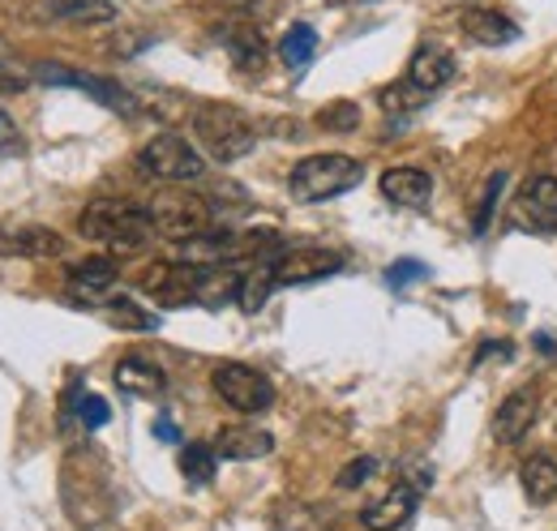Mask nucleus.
Here are the masks:
<instances>
[{
	"instance_id": "c85d7f7f",
	"label": "nucleus",
	"mask_w": 557,
	"mask_h": 531,
	"mask_svg": "<svg viewBox=\"0 0 557 531\" xmlns=\"http://www.w3.org/2000/svg\"><path fill=\"white\" fill-rule=\"evenodd\" d=\"M420 103H424V90H417L408 77H404V86L382 90V108H386V112H417Z\"/></svg>"
},
{
	"instance_id": "4be33fe9",
	"label": "nucleus",
	"mask_w": 557,
	"mask_h": 531,
	"mask_svg": "<svg viewBox=\"0 0 557 531\" xmlns=\"http://www.w3.org/2000/svg\"><path fill=\"white\" fill-rule=\"evenodd\" d=\"M116 283V262L112 258H86L70 270V287L77 296H99Z\"/></svg>"
},
{
	"instance_id": "6e6552de",
	"label": "nucleus",
	"mask_w": 557,
	"mask_h": 531,
	"mask_svg": "<svg viewBox=\"0 0 557 531\" xmlns=\"http://www.w3.org/2000/svg\"><path fill=\"white\" fill-rule=\"evenodd\" d=\"M35 77L48 82V86L86 90L90 99H99L103 108H112V112H121V116H134V112H138V99H134L125 86L108 82V77H95V73H82V69H70V65H35Z\"/></svg>"
},
{
	"instance_id": "a878e982",
	"label": "nucleus",
	"mask_w": 557,
	"mask_h": 531,
	"mask_svg": "<svg viewBox=\"0 0 557 531\" xmlns=\"http://www.w3.org/2000/svg\"><path fill=\"white\" fill-rule=\"evenodd\" d=\"M214 467H219L214 446H202V442L181 446V471H185L189 484H210V480H214Z\"/></svg>"
},
{
	"instance_id": "2f4dec72",
	"label": "nucleus",
	"mask_w": 557,
	"mask_h": 531,
	"mask_svg": "<svg viewBox=\"0 0 557 531\" xmlns=\"http://www.w3.org/2000/svg\"><path fill=\"white\" fill-rule=\"evenodd\" d=\"M77 416H82V424H86V429H103V424L112 420L108 398H99V395H82V403H77Z\"/></svg>"
},
{
	"instance_id": "7ed1b4c3",
	"label": "nucleus",
	"mask_w": 557,
	"mask_h": 531,
	"mask_svg": "<svg viewBox=\"0 0 557 531\" xmlns=\"http://www.w3.org/2000/svg\"><path fill=\"white\" fill-rule=\"evenodd\" d=\"M364 168L351 155H309L292 168V194L300 201H331L360 185Z\"/></svg>"
},
{
	"instance_id": "20e7f679",
	"label": "nucleus",
	"mask_w": 557,
	"mask_h": 531,
	"mask_svg": "<svg viewBox=\"0 0 557 531\" xmlns=\"http://www.w3.org/2000/svg\"><path fill=\"white\" fill-rule=\"evenodd\" d=\"M138 168L154 181H168V185H189V181H202L207 172V159L202 150L181 137V133H159L150 137L138 150Z\"/></svg>"
},
{
	"instance_id": "f3484780",
	"label": "nucleus",
	"mask_w": 557,
	"mask_h": 531,
	"mask_svg": "<svg viewBox=\"0 0 557 531\" xmlns=\"http://www.w3.org/2000/svg\"><path fill=\"white\" fill-rule=\"evenodd\" d=\"M382 198L417 210L433 198V176L420 168H391V172H382Z\"/></svg>"
},
{
	"instance_id": "aec40b11",
	"label": "nucleus",
	"mask_w": 557,
	"mask_h": 531,
	"mask_svg": "<svg viewBox=\"0 0 557 531\" xmlns=\"http://www.w3.org/2000/svg\"><path fill=\"white\" fill-rule=\"evenodd\" d=\"M219 39H223L227 57H232L240 69L253 73V69L267 65V39H262L253 26H227V30H219Z\"/></svg>"
},
{
	"instance_id": "c9c22d12",
	"label": "nucleus",
	"mask_w": 557,
	"mask_h": 531,
	"mask_svg": "<svg viewBox=\"0 0 557 531\" xmlns=\"http://www.w3.org/2000/svg\"><path fill=\"white\" fill-rule=\"evenodd\" d=\"M0 61H9V52H4V44H0Z\"/></svg>"
},
{
	"instance_id": "39448f33",
	"label": "nucleus",
	"mask_w": 557,
	"mask_h": 531,
	"mask_svg": "<svg viewBox=\"0 0 557 531\" xmlns=\"http://www.w3.org/2000/svg\"><path fill=\"white\" fill-rule=\"evenodd\" d=\"M210 386L219 391V398L236 411H267L275 403V386L267 373H258L253 365H240V360H227V365H214L210 373Z\"/></svg>"
},
{
	"instance_id": "cd10ccee",
	"label": "nucleus",
	"mask_w": 557,
	"mask_h": 531,
	"mask_svg": "<svg viewBox=\"0 0 557 531\" xmlns=\"http://www.w3.org/2000/svg\"><path fill=\"white\" fill-rule=\"evenodd\" d=\"M318 125L331 133H351L356 125H360V108L348 103V99H339V103H331V108L318 112Z\"/></svg>"
},
{
	"instance_id": "423d86ee",
	"label": "nucleus",
	"mask_w": 557,
	"mask_h": 531,
	"mask_svg": "<svg viewBox=\"0 0 557 531\" xmlns=\"http://www.w3.org/2000/svg\"><path fill=\"white\" fill-rule=\"evenodd\" d=\"M146 210H150V219H154V232L168 236V240H176V245L210 227L207 198H194V194H185V189H168V194H159Z\"/></svg>"
},
{
	"instance_id": "6ab92c4d",
	"label": "nucleus",
	"mask_w": 557,
	"mask_h": 531,
	"mask_svg": "<svg viewBox=\"0 0 557 531\" xmlns=\"http://www.w3.org/2000/svg\"><path fill=\"white\" fill-rule=\"evenodd\" d=\"M519 480H523V493L536 506H549L557 497V459L554 455H528L519 467Z\"/></svg>"
},
{
	"instance_id": "f03ea898",
	"label": "nucleus",
	"mask_w": 557,
	"mask_h": 531,
	"mask_svg": "<svg viewBox=\"0 0 557 531\" xmlns=\"http://www.w3.org/2000/svg\"><path fill=\"white\" fill-rule=\"evenodd\" d=\"M194 137H198V146L207 150L210 159H219V163H236V159H245L258 146L253 121L240 108H227V103H202L194 112Z\"/></svg>"
},
{
	"instance_id": "412c9836",
	"label": "nucleus",
	"mask_w": 557,
	"mask_h": 531,
	"mask_svg": "<svg viewBox=\"0 0 557 531\" xmlns=\"http://www.w3.org/2000/svg\"><path fill=\"white\" fill-rule=\"evenodd\" d=\"M236 296H240V274L232 266H202V274H198V305L219 309V305H227Z\"/></svg>"
},
{
	"instance_id": "f257e3e1",
	"label": "nucleus",
	"mask_w": 557,
	"mask_h": 531,
	"mask_svg": "<svg viewBox=\"0 0 557 531\" xmlns=\"http://www.w3.org/2000/svg\"><path fill=\"white\" fill-rule=\"evenodd\" d=\"M77 232L95 245H108L112 254H141L159 232H154V219L146 206H134V201H112L99 198L90 201L77 219Z\"/></svg>"
},
{
	"instance_id": "4468645a",
	"label": "nucleus",
	"mask_w": 557,
	"mask_h": 531,
	"mask_svg": "<svg viewBox=\"0 0 557 531\" xmlns=\"http://www.w3.org/2000/svg\"><path fill=\"white\" fill-rule=\"evenodd\" d=\"M455 52L450 48H442V44H420L417 57L408 61V82L424 90V95H433V90H442L450 77H455Z\"/></svg>"
},
{
	"instance_id": "a211bd4d",
	"label": "nucleus",
	"mask_w": 557,
	"mask_h": 531,
	"mask_svg": "<svg viewBox=\"0 0 557 531\" xmlns=\"http://www.w3.org/2000/svg\"><path fill=\"white\" fill-rule=\"evenodd\" d=\"M116 386L125 391V395H138V398H154L163 395V369H154L150 360H141V356H125L121 365H116Z\"/></svg>"
},
{
	"instance_id": "7c9ffc66",
	"label": "nucleus",
	"mask_w": 557,
	"mask_h": 531,
	"mask_svg": "<svg viewBox=\"0 0 557 531\" xmlns=\"http://www.w3.org/2000/svg\"><path fill=\"white\" fill-rule=\"evenodd\" d=\"M429 270H424V262H417V258H404V262H391L386 266V283L399 292V287H408V283H417V279H424Z\"/></svg>"
},
{
	"instance_id": "f8f14e48",
	"label": "nucleus",
	"mask_w": 557,
	"mask_h": 531,
	"mask_svg": "<svg viewBox=\"0 0 557 531\" xmlns=\"http://www.w3.org/2000/svg\"><path fill=\"white\" fill-rule=\"evenodd\" d=\"M412 515H417V489L412 484H391L377 502H369L364 510H360V523L369 531H399L412 523Z\"/></svg>"
},
{
	"instance_id": "72a5a7b5",
	"label": "nucleus",
	"mask_w": 557,
	"mask_h": 531,
	"mask_svg": "<svg viewBox=\"0 0 557 531\" xmlns=\"http://www.w3.org/2000/svg\"><path fill=\"white\" fill-rule=\"evenodd\" d=\"M17 146H22V129L13 125L9 112H0V155H9V150H17Z\"/></svg>"
},
{
	"instance_id": "f704fd0d",
	"label": "nucleus",
	"mask_w": 557,
	"mask_h": 531,
	"mask_svg": "<svg viewBox=\"0 0 557 531\" xmlns=\"http://www.w3.org/2000/svg\"><path fill=\"white\" fill-rule=\"evenodd\" d=\"M154 437H159V442H181V429H176L172 420H154Z\"/></svg>"
},
{
	"instance_id": "9b49d317",
	"label": "nucleus",
	"mask_w": 557,
	"mask_h": 531,
	"mask_svg": "<svg viewBox=\"0 0 557 531\" xmlns=\"http://www.w3.org/2000/svg\"><path fill=\"white\" fill-rule=\"evenodd\" d=\"M0 254L9 258H61L65 254V240L52 232V227H39V223H0Z\"/></svg>"
},
{
	"instance_id": "ddd939ff",
	"label": "nucleus",
	"mask_w": 557,
	"mask_h": 531,
	"mask_svg": "<svg viewBox=\"0 0 557 531\" xmlns=\"http://www.w3.org/2000/svg\"><path fill=\"white\" fill-rule=\"evenodd\" d=\"M536 416H541V391H536V386H519L515 395L502 398V407H497V416H493L497 442H523V437L532 433Z\"/></svg>"
},
{
	"instance_id": "dca6fc26",
	"label": "nucleus",
	"mask_w": 557,
	"mask_h": 531,
	"mask_svg": "<svg viewBox=\"0 0 557 531\" xmlns=\"http://www.w3.org/2000/svg\"><path fill=\"white\" fill-rule=\"evenodd\" d=\"M459 26H463V35L472 39V44H481V48H502V44H515L519 39V26L510 22V17H502L497 9H463V17H459Z\"/></svg>"
},
{
	"instance_id": "bb28decb",
	"label": "nucleus",
	"mask_w": 557,
	"mask_h": 531,
	"mask_svg": "<svg viewBox=\"0 0 557 531\" xmlns=\"http://www.w3.org/2000/svg\"><path fill=\"white\" fill-rule=\"evenodd\" d=\"M103 309H108V322H112L116 331H154V326H159V318L138 309L134 300H108Z\"/></svg>"
},
{
	"instance_id": "c756f323",
	"label": "nucleus",
	"mask_w": 557,
	"mask_h": 531,
	"mask_svg": "<svg viewBox=\"0 0 557 531\" xmlns=\"http://www.w3.org/2000/svg\"><path fill=\"white\" fill-rule=\"evenodd\" d=\"M502 189H506V172H493L485 185V198H481V210H476V219H472V227L476 232H485L488 219H493V210H497V198H502Z\"/></svg>"
},
{
	"instance_id": "b1692460",
	"label": "nucleus",
	"mask_w": 557,
	"mask_h": 531,
	"mask_svg": "<svg viewBox=\"0 0 557 531\" xmlns=\"http://www.w3.org/2000/svg\"><path fill=\"white\" fill-rule=\"evenodd\" d=\"M275 287H278L275 270H271V258H267V262H258L253 270H245V274H240V296H236V305H240L245 313H258Z\"/></svg>"
},
{
	"instance_id": "393cba45",
	"label": "nucleus",
	"mask_w": 557,
	"mask_h": 531,
	"mask_svg": "<svg viewBox=\"0 0 557 531\" xmlns=\"http://www.w3.org/2000/svg\"><path fill=\"white\" fill-rule=\"evenodd\" d=\"M313 57H318V30H313L309 22H296V26L283 35V44H278V61L287 69H305Z\"/></svg>"
},
{
	"instance_id": "473e14b6",
	"label": "nucleus",
	"mask_w": 557,
	"mask_h": 531,
	"mask_svg": "<svg viewBox=\"0 0 557 531\" xmlns=\"http://www.w3.org/2000/svg\"><path fill=\"white\" fill-rule=\"evenodd\" d=\"M377 471V459H369V455H360V459H351L344 471H339V489H360V484H369V476Z\"/></svg>"
},
{
	"instance_id": "9d476101",
	"label": "nucleus",
	"mask_w": 557,
	"mask_h": 531,
	"mask_svg": "<svg viewBox=\"0 0 557 531\" xmlns=\"http://www.w3.org/2000/svg\"><path fill=\"white\" fill-rule=\"evenodd\" d=\"M515 223L528 232H557V181L532 176L515 198Z\"/></svg>"
},
{
	"instance_id": "5701e85b",
	"label": "nucleus",
	"mask_w": 557,
	"mask_h": 531,
	"mask_svg": "<svg viewBox=\"0 0 557 531\" xmlns=\"http://www.w3.org/2000/svg\"><path fill=\"white\" fill-rule=\"evenodd\" d=\"M52 17L61 22H82V26H99V22H112L116 17V4L112 0H44Z\"/></svg>"
},
{
	"instance_id": "1a4fd4ad",
	"label": "nucleus",
	"mask_w": 557,
	"mask_h": 531,
	"mask_svg": "<svg viewBox=\"0 0 557 531\" xmlns=\"http://www.w3.org/2000/svg\"><path fill=\"white\" fill-rule=\"evenodd\" d=\"M344 266V258L335 249H318V245H296V249H278L271 258L278 287H292V283H313V279H326Z\"/></svg>"
},
{
	"instance_id": "2eb2a0df",
	"label": "nucleus",
	"mask_w": 557,
	"mask_h": 531,
	"mask_svg": "<svg viewBox=\"0 0 557 531\" xmlns=\"http://www.w3.org/2000/svg\"><path fill=\"white\" fill-rule=\"evenodd\" d=\"M271 450H275V437L267 429H253V424H223L214 437L219 459H267Z\"/></svg>"
},
{
	"instance_id": "0eeeda50",
	"label": "nucleus",
	"mask_w": 557,
	"mask_h": 531,
	"mask_svg": "<svg viewBox=\"0 0 557 531\" xmlns=\"http://www.w3.org/2000/svg\"><path fill=\"white\" fill-rule=\"evenodd\" d=\"M198 274L202 266L189 262H154L150 270H141L138 287L163 309H176V305H198Z\"/></svg>"
}]
</instances>
